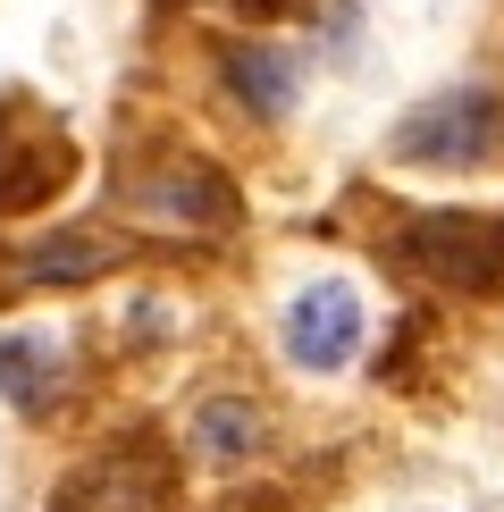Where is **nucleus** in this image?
I'll use <instances>...</instances> for the list:
<instances>
[{
	"label": "nucleus",
	"instance_id": "nucleus-7",
	"mask_svg": "<svg viewBox=\"0 0 504 512\" xmlns=\"http://www.w3.org/2000/svg\"><path fill=\"white\" fill-rule=\"evenodd\" d=\"M362 353V294L345 286V277H320V286H303L286 303V361L294 370H345V361Z\"/></svg>",
	"mask_w": 504,
	"mask_h": 512
},
{
	"label": "nucleus",
	"instance_id": "nucleus-10",
	"mask_svg": "<svg viewBox=\"0 0 504 512\" xmlns=\"http://www.w3.org/2000/svg\"><path fill=\"white\" fill-rule=\"evenodd\" d=\"M185 445H194L202 462H219V471H244V462L269 454V412L252 395H202L194 412H185Z\"/></svg>",
	"mask_w": 504,
	"mask_h": 512
},
{
	"label": "nucleus",
	"instance_id": "nucleus-8",
	"mask_svg": "<svg viewBox=\"0 0 504 512\" xmlns=\"http://www.w3.org/2000/svg\"><path fill=\"white\" fill-rule=\"evenodd\" d=\"M68 345L51 328H0V395L17 403L26 420H51L68 403Z\"/></svg>",
	"mask_w": 504,
	"mask_h": 512
},
{
	"label": "nucleus",
	"instance_id": "nucleus-3",
	"mask_svg": "<svg viewBox=\"0 0 504 512\" xmlns=\"http://www.w3.org/2000/svg\"><path fill=\"white\" fill-rule=\"evenodd\" d=\"M76 185V135L51 110L0 93V219H26V210L59 202Z\"/></svg>",
	"mask_w": 504,
	"mask_h": 512
},
{
	"label": "nucleus",
	"instance_id": "nucleus-5",
	"mask_svg": "<svg viewBox=\"0 0 504 512\" xmlns=\"http://www.w3.org/2000/svg\"><path fill=\"white\" fill-rule=\"evenodd\" d=\"M168 504H177V471H168V454L143 445V437L101 445L93 462H76V471L51 487V512H168Z\"/></svg>",
	"mask_w": 504,
	"mask_h": 512
},
{
	"label": "nucleus",
	"instance_id": "nucleus-1",
	"mask_svg": "<svg viewBox=\"0 0 504 512\" xmlns=\"http://www.w3.org/2000/svg\"><path fill=\"white\" fill-rule=\"evenodd\" d=\"M118 194H126V210H135L143 227H160V236H227V227L244 219L227 168H210L202 152H185V143L135 152L126 177H118Z\"/></svg>",
	"mask_w": 504,
	"mask_h": 512
},
{
	"label": "nucleus",
	"instance_id": "nucleus-6",
	"mask_svg": "<svg viewBox=\"0 0 504 512\" xmlns=\"http://www.w3.org/2000/svg\"><path fill=\"white\" fill-rule=\"evenodd\" d=\"M126 261V236H110V227H51V236H26L0 261V303L9 294H68V286H93V277H110Z\"/></svg>",
	"mask_w": 504,
	"mask_h": 512
},
{
	"label": "nucleus",
	"instance_id": "nucleus-9",
	"mask_svg": "<svg viewBox=\"0 0 504 512\" xmlns=\"http://www.w3.org/2000/svg\"><path fill=\"white\" fill-rule=\"evenodd\" d=\"M219 93L244 118L278 126L294 110V93H303V68H294V51H278V42H219Z\"/></svg>",
	"mask_w": 504,
	"mask_h": 512
},
{
	"label": "nucleus",
	"instance_id": "nucleus-4",
	"mask_svg": "<svg viewBox=\"0 0 504 512\" xmlns=\"http://www.w3.org/2000/svg\"><path fill=\"white\" fill-rule=\"evenodd\" d=\"M404 168H479L504 152V93H488V84H462V93H437L420 101V110L395 126L387 143Z\"/></svg>",
	"mask_w": 504,
	"mask_h": 512
},
{
	"label": "nucleus",
	"instance_id": "nucleus-2",
	"mask_svg": "<svg viewBox=\"0 0 504 512\" xmlns=\"http://www.w3.org/2000/svg\"><path fill=\"white\" fill-rule=\"evenodd\" d=\"M395 261L446 294H496L504 286V219L479 210H412L395 227Z\"/></svg>",
	"mask_w": 504,
	"mask_h": 512
},
{
	"label": "nucleus",
	"instance_id": "nucleus-11",
	"mask_svg": "<svg viewBox=\"0 0 504 512\" xmlns=\"http://www.w3.org/2000/svg\"><path fill=\"white\" fill-rule=\"evenodd\" d=\"M236 9H261V17H269V9H286V0H236Z\"/></svg>",
	"mask_w": 504,
	"mask_h": 512
}]
</instances>
